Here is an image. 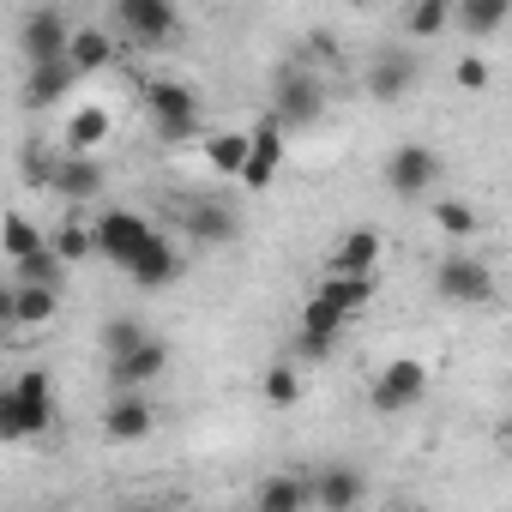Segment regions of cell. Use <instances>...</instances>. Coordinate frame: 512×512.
Returning <instances> with one entry per match:
<instances>
[{
    "label": "cell",
    "mask_w": 512,
    "mask_h": 512,
    "mask_svg": "<svg viewBox=\"0 0 512 512\" xmlns=\"http://www.w3.org/2000/svg\"><path fill=\"white\" fill-rule=\"evenodd\" d=\"M49 416H55V386H49L43 368H25L7 392H0V440H7V446L43 434Z\"/></svg>",
    "instance_id": "1"
},
{
    "label": "cell",
    "mask_w": 512,
    "mask_h": 512,
    "mask_svg": "<svg viewBox=\"0 0 512 512\" xmlns=\"http://www.w3.org/2000/svg\"><path fill=\"white\" fill-rule=\"evenodd\" d=\"M139 97H145L151 127H157L163 145L199 139V97H193V85H181V79H139Z\"/></svg>",
    "instance_id": "2"
},
{
    "label": "cell",
    "mask_w": 512,
    "mask_h": 512,
    "mask_svg": "<svg viewBox=\"0 0 512 512\" xmlns=\"http://www.w3.org/2000/svg\"><path fill=\"white\" fill-rule=\"evenodd\" d=\"M422 398H428V362H416V356L386 362L380 380H374V392H368V404H374L380 416H404V410H416Z\"/></svg>",
    "instance_id": "3"
},
{
    "label": "cell",
    "mask_w": 512,
    "mask_h": 512,
    "mask_svg": "<svg viewBox=\"0 0 512 512\" xmlns=\"http://www.w3.org/2000/svg\"><path fill=\"white\" fill-rule=\"evenodd\" d=\"M434 290H440V302L482 308V302H494V272H488V260H476V253H452V260L434 266Z\"/></svg>",
    "instance_id": "4"
},
{
    "label": "cell",
    "mask_w": 512,
    "mask_h": 512,
    "mask_svg": "<svg viewBox=\"0 0 512 512\" xmlns=\"http://www.w3.org/2000/svg\"><path fill=\"white\" fill-rule=\"evenodd\" d=\"M91 229H97V253H103L109 266H121V272L133 266V253H139V247L157 235V229H151L139 211H127V205H109V211H97V223H91Z\"/></svg>",
    "instance_id": "5"
},
{
    "label": "cell",
    "mask_w": 512,
    "mask_h": 512,
    "mask_svg": "<svg viewBox=\"0 0 512 512\" xmlns=\"http://www.w3.org/2000/svg\"><path fill=\"white\" fill-rule=\"evenodd\" d=\"M284 121H278V109H266L260 121H253V151H247V163H241V187L247 193H266L272 181H278V169H284Z\"/></svg>",
    "instance_id": "6"
},
{
    "label": "cell",
    "mask_w": 512,
    "mask_h": 512,
    "mask_svg": "<svg viewBox=\"0 0 512 512\" xmlns=\"http://www.w3.org/2000/svg\"><path fill=\"white\" fill-rule=\"evenodd\" d=\"M272 109H278V121L290 127V133H302V127H314L320 115H326V85L314 79V73H278V85H272Z\"/></svg>",
    "instance_id": "7"
},
{
    "label": "cell",
    "mask_w": 512,
    "mask_h": 512,
    "mask_svg": "<svg viewBox=\"0 0 512 512\" xmlns=\"http://www.w3.org/2000/svg\"><path fill=\"white\" fill-rule=\"evenodd\" d=\"M344 326H350V314L314 290V302H308V308H302V320H296V356H308V362H326V356L338 350Z\"/></svg>",
    "instance_id": "8"
},
{
    "label": "cell",
    "mask_w": 512,
    "mask_h": 512,
    "mask_svg": "<svg viewBox=\"0 0 512 512\" xmlns=\"http://www.w3.org/2000/svg\"><path fill=\"white\" fill-rule=\"evenodd\" d=\"M440 169H446L440 151H428V145H398L380 175H386V187H392L398 199H422V193L440 181Z\"/></svg>",
    "instance_id": "9"
},
{
    "label": "cell",
    "mask_w": 512,
    "mask_h": 512,
    "mask_svg": "<svg viewBox=\"0 0 512 512\" xmlns=\"http://www.w3.org/2000/svg\"><path fill=\"white\" fill-rule=\"evenodd\" d=\"M115 25L139 49H163L175 37V0H115Z\"/></svg>",
    "instance_id": "10"
},
{
    "label": "cell",
    "mask_w": 512,
    "mask_h": 512,
    "mask_svg": "<svg viewBox=\"0 0 512 512\" xmlns=\"http://www.w3.org/2000/svg\"><path fill=\"white\" fill-rule=\"evenodd\" d=\"M61 314V284H7L0 290V320L7 326H49Z\"/></svg>",
    "instance_id": "11"
},
{
    "label": "cell",
    "mask_w": 512,
    "mask_h": 512,
    "mask_svg": "<svg viewBox=\"0 0 512 512\" xmlns=\"http://www.w3.org/2000/svg\"><path fill=\"white\" fill-rule=\"evenodd\" d=\"M151 428H157V404L145 398V386H121L115 404H109V416H103V434L121 440V446H133V440H145Z\"/></svg>",
    "instance_id": "12"
},
{
    "label": "cell",
    "mask_w": 512,
    "mask_h": 512,
    "mask_svg": "<svg viewBox=\"0 0 512 512\" xmlns=\"http://www.w3.org/2000/svg\"><path fill=\"white\" fill-rule=\"evenodd\" d=\"M61 199H73V205H85V199H97L103 193V163H97V151H73V157H61V163H49V175H43Z\"/></svg>",
    "instance_id": "13"
},
{
    "label": "cell",
    "mask_w": 512,
    "mask_h": 512,
    "mask_svg": "<svg viewBox=\"0 0 512 512\" xmlns=\"http://www.w3.org/2000/svg\"><path fill=\"white\" fill-rule=\"evenodd\" d=\"M127 278L139 284V290H169L175 278H181V253L169 247V235L157 229L139 253H133V266H127Z\"/></svg>",
    "instance_id": "14"
},
{
    "label": "cell",
    "mask_w": 512,
    "mask_h": 512,
    "mask_svg": "<svg viewBox=\"0 0 512 512\" xmlns=\"http://www.w3.org/2000/svg\"><path fill=\"white\" fill-rule=\"evenodd\" d=\"M362 500H368V482H362L356 464H326V470L314 476V506H326V512H350V506H362Z\"/></svg>",
    "instance_id": "15"
},
{
    "label": "cell",
    "mask_w": 512,
    "mask_h": 512,
    "mask_svg": "<svg viewBox=\"0 0 512 512\" xmlns=\"http://www.w3.org/2000/svg\"><path fill=\"white\" fill-rule=\"evenodd\" d=\"M163 368H169V344H163V338H145L139 350L109 356V380H115V386H151Z\"/></svg>",
    "instance_id": "16"
},
{
    "label": "cell",
    "mask_w": 512,
    "mask_h": 512,
    "mask_svg": "<svg viewBox=\"0 0 512 512\" xmlns=\"http://www.w3.org/2000/svg\"><path fill=\"white\" fill-rule=\"evenodd\" d=\"M19 43H25V55H31V61H55V55H67V49H73V25H67L55 7H49V13H31Z\"/></svg>",
    "instance_id": "17"
},
{
    "label": "cell",
    "mask_w": 512,
    "mask_h": 512,
    "mask_svg": "<svg viewBox=\"0 0 512 512\" xmlns=\"http://www.w3.org/2000/svg\"><path fill=\"white\" fill-rule=\"evenodd\" d=\"M85 73L73 67V55H55V61H31V85H25V97L31 103H61L73 85H79Z\"/></svg>",
    "instance_id": "18"
},
{
    "label": "cell",
    "mask_w": 512,
    "mask_h": 512,
    "mask_svg": "<svg viewBox=\"0 0 512 512\" xmlns=\"http://www.w3.org/2000/svg\"><path fill=\"white\" fill-rule=\"evenodd\" d=\"M506 19H512V0H458V19H452V31H464V37H494V31H506Z\"/></svg>",
    "instance_id": "19"
},
{
    "label": "cell",
    "mask_w": 512,
    "mask_h": 512,
    "mask_svg": "<svg viewBox=\"0 0 512 512\" xmlns=\"http://www.w3.org/2000/svg\"><path fill=\"white\" fill-rule=\"evenodd\" d=\"M374 266H380V235L374 229H350L326 260V272H368V278H374Z\"/></svg>",
    "instance_id": "20"
},
{
    "label": "cell",
    "mask_w": 512,
    "mask_h": 512,
    "mask_svg": "<svg viewBox=\"0 0 512 512\" xmlns=\"http://www.w3.org/2000/svg\"><path fill=\"white\" fill-rule=\"evenodd\" d=\"M314 500V482H302V476H272V482H260V494H253V506L260 512H302Z\"/></svg>",
    "instance_id": "21"
},
{
    "label": "cell",
    "mask_w": 512,
    "mask_h": 512,
    "mask_svg": "<svg viewBox=\"0 0 512 512\" xmlns=\"http://www.w3.org/2000/svg\"><path fill=\"white\" fill-rule=\"evenodd\" d=\"M410 85H416V67H410V55H380V61L368 67V91H374L380 103H398Z\"/></svg>",
    "instance_id": "22"
},
{
    "label": "cell",
    "mask_w": 512,
    "mask_h": 512,
    "mask_svg": "<svg viewBox=\"0 0 512 512\" xmlns=\"http://www.w3.org/2000/svg\"><path fill=\"white\" fill-rule=\"evenodd\" d=\"M247 151H253V127H229V133H211V139H205V163H211L217 175H241Z\"/></svg>",
    "instance_id": "23"
},
{
    "label": "cell",
    "mask_w": 512,
    "mask_h": 512,
    "mask_svg": "<svg viewBox=\"0 0 512 512\" xmlns=\"http://www.w3.org/2000/svg\"><path fill=\"white\" fill-rule=\"evenodd\" d=\"M320 296H326V302H338V308H344V314L356 320V314H362V308L374 302V278H368V272H326Z\"/></svg>",
    "instance_id": "24"
},
{
    "label": "cell",
    "mask_w": 512,
    "mask_h": 512,
    "mask_svg": "<svg viewBox=\"0 0 512 512\" xmlns=\"http://www.w3.org/2000/svg\"><path fill=\"white\" fill-rule=\"evenodd\" d=\"M452 19H458V0H416L410 19H404V31H410V37H422V43H434V37H446V31H452Z\"/></svg>",
    "instance_id": "25"
},
{
    "label": "cell",
    "mask_w": 512,
    "mask_h": 512,
    "mask_svg": "<svg viewBox=\"0 0 512 512\" xmlns=\"http://www.w3.org/2000/svg\"><path fill=\"white\" fill-rule=\"evenodd\" d=\"M109 127H115L109 109H103V103H85V109L67 121V151H97V145L109 139Z\"/></svg>",
    "instance_id": "26"
},
{
    "label": "cell",
    "mask_w": 512,
    "mask_h": 512,
    "mask_svg": "<svg viewBox=\"0 0 512 512\" xmlns=\"http://www.w3.org/2000/svg\"><path fill=\"white\" fill-rule=\"evenodd\" d=\"M67 55H73V67L91 79V73H103V67L115 61V37H109V31H73V49H67Z\"/></svg>",
    "instance_id": "27"
},
{
    "label": "cell",
    "mask_w": 512,
    "mask_h": 512,
    "mask_svg": "<svg viewBox=\"0 0 512 512\" xmlns=\"http://www.w3.org/2000/svg\"><path fill=\"white\" fill-rule=\"evenodd\" d=\"M187 235H193V241H229V235H235L229 205H211V199L187 205Z\"/></svg>",
    "instance_id": "28"
},
{
    "label": "cell",
    "mask_w": 512,
    "mask_h": 512,
    "mask_svg": "<svg viewBox=\"0 0 512 512\" xmlns=\"http://www.w3.org/2000/svg\"><path fill=\"white\" fill-rule=\"evenodd\" d=\"M61 247H37V253H25V260H13V278L19 284H61Z\"/></svg>",
    "instance_id": "29"
},
{
    "label": "cell",
    "mask_w": 512,
    "mask_h": 512,
    "mask_svg": "<svg viewBox=\"0 0 512 512\" xmlns=\"http://www.w3.org/2000/svg\"><path fill=\"white\" fill-rule=\"evenodd\" d=\"M434 229L452 235V241H470V235L482 229V217H476L464 199H440V205H434Z\"/></svg>",
    "instance_id": "30"
},
{
    "label": "cell",
    "mask_w": 512,
    "mask_h": 512,
    "mask_svg": "<svg viewBox=\"0 0 512 512\" xmlns=\"http://www.w3.org/2000/svg\"><path fill=\"white\" fill-rule=\"evenodd\" d=\"M302 398V374H296V362H272L266 368V404L272 410H290Z\"/></svg>",
    "instance_id": "31"
},
{
    "label": "cell",
    "mask_w": 512,
    "mask_h": 512,
    "mask_svg": "<svg viewBox=\"0 0 512 512\" xmlns=\"http://www.w3.org/2000/svg\"><path fill=\"white\" fill-rule=\"evenodd\" d=\"M0 247H7V260H25V253H37V247H49V241H43V229H37L31 217H7V235H0Z\"/></svg>",
    "instance_id": "32"
},
{
    "label": "cell",
    "mask_w": 512,
    "mask_h": 512,
    "mask_svg": "<svg viewBox=\"0 0 512 512\" xmlns=\"http://www.w3.org/2000/svg\"><path fill=\"white\" fill-rule=\"evenodd\" d=\"M145 338H151V332H145L139 320H127V314H121V320H109V326H103V356H127V350H139Z\"/></svg>",
    "instance_id": "33"
},
{
    "label": "cell",
    "mask_w": 512,
    "mask_h": 512,
    "mask_svg": "<svg viewBox=\"0 0 512 512\" xmlns=\"http://www.w3.org/2000/svg\"><path fill=\"white\" fill-rule=\"evenodd\" d=\"M55 247H61V260H85V253H97V229H85V223H67V229L55 235Z\"/></svg>",
    "instance_id": "34"
},
{
    "label": "cell",
    "mask_w": 512,
    "mask_h": 512,
    "mask_svg": "<svg viewBox=\"0 0 512 512\" xmlns=\"http://www.w3.org/2000/svg\"><path fill=\"white\" fill-rule=\"evenodd\" d=\"M452 79H458V91H488V61H482V55H464V61L452 67Z\"/></svg>",
    "instance_id": "35"
},
{
    "label": "cell",
    "mask_w": 512,
    "mask_h": 512,
    "mask_svg": "<svg viewBox=\"0 0 512 512\" xmlns=\"http://www.w3.org/2000/svg\"><path fill=\"white\" fill-rule=\"evenodd\" d=\"M506 452H512V428H506Z\"/></svg>",
    "instance_id": "36"
},
{
    "label": "cell",
    "mask_w": 512,
    "mask_h": 512,
    "mask_svg": "<svg viewBox=\"0 0 512 512\" xmlns=\"http://www.w3.org/2000/svg\"><path fill=\"white\" fill-rule=\"evenodd\" d=\"M193 7H211V0H193Z\"/></svg>",
    "instance_id": "37"
}]
</instances>
